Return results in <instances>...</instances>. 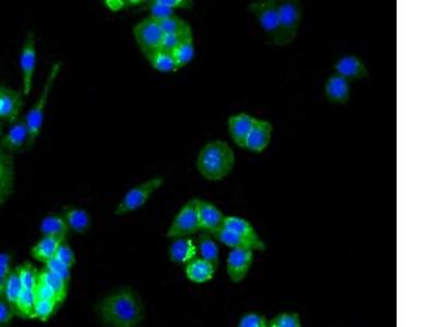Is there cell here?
Wrapping results in <instances>:
<instances>
[{"label":"cell","mask_w":437,"mask_h":327,"mask_svg":"<svg viewBox=\"0 0 437 327\" xmlns=\"http://www.w3.org/2000/svg\"><path fill=\"white\" fill-rule=\"evenodd\" d=\"M144 310L135 290L124 287L106 296L98 313L105 327H137L144 319Z\"/></svg>","instance_id":"1"},{"label":"cell","mask_w":437,"mask_h":327,"mask_svg":"<svg viewBox=\"0 0 437 327\" xmlns=\"http://www.w3.org/2000/svg\"><path fill=\"white\" fill-rule=\"evenodd\" d=\"M235 154L230 145L223 141H212L200 150L197 168L202 177L209 182H218L233 170Z\"/></svg>","instance_id":"2"},{"label":"cell","mask_w":437,"mask_h":327,"mask_svg":"<svg viewBox=\"0 0 437 327\" xmlns=\"http://www.w3.org/2000/svg\"><path fill=\"white\" fill-rule=\"evenodd\" d=\"M302 19V6L296 0L279 1V29L274 43L286 46L296 39Z\"/></svg>","instance_id":"3"},{"label":"cell","mask_w":437,"mask_h":327,"mask_svg":"<svg viewBox=\"0 0 437 327\" xmlns=\"http://www.w3.org/2000/svg\"><path fill=\"white\" fill-rule=\"evenodd\" d=\"M60 67L62 64L57 62L52 67L51 71L48 73L47 80H46L45 85H44L43 91H42L41 96H40L39 100L36 102L35 105L29 110L27 116H25V124H27L28 131H29V141H28V145H32L35 141L36 138L39 136L40 132H41L42 126H43L44 121V112H45L46 104H47V98L49 93H51L52 88H53L54 82H55L56 78L59 74Z\"/></svg>","instance_id":"4"},{"label":"cell","mask_w":437,"mask_h":327,"mask_svg":"<svg viewBox=\"0 0 437 327\" xmlns=\"http://www.w3.org/2000/svg\"><path fill=\"white\" fill-rule=\"evenodd\" d=\"M198 200L192 198L178 212L174 218L171 227L168 228V237L172 239L186 238L199 232L200 225L198 218Z\"/></svg>","instance_id":"5"},{"label":"cell","mask_w":437,"mask_h":327,"mask_svg":"<svg viewBox=\"0 0 437 327\" xmlns=\"http://www.w3.org/2000/svg\"><path fill=\"white\" fill-rule=\"evenodd\" d=\"M134 36L146 58L161 49L164 33L159 22L151 17L146 18L134 28Z\"/></svg>","instance_id":"6"},{"label":"cell","mask_w":437,"mask_h":327,"mask_svg":"<svg viewBox=\"0 0 437 327\" xmlns=\"http://www.w3.org/2000/svg\"><path fill=\"white\" fill-rule=\"evenodd\" d=\"M162 184H163L162 178H153L135 188L130 189L116 208V215H124V214L141 208L144 204L147 203L152 194H154L162 186Z\"/></svg>","instance_id":"7"},{"label":"cell","mask_w":437,"mask_h":327,"mask_svg":"<svg viewBox=\"0 0 437 327\" xmlns=\"http://www.w3.org/2000/svg\"><path fill=\"white\" fill-rule=\"evenodd\" d=\"M250 8L262 29L274 42L279 29L278 0H258L250 4Z\"/></svg>","instance_id":"8"},{"label":"cell","mask_w":437,"mask_h":327,"mask_svg":"<svg viewBox=\"0 0 437 327\" xmlns=\"http://www.w3.org/2000/svg\"><path fill=\"white\" fill-rule=\"evenodd\" d=\"M255 252L247 249H231L226 258V273L232 282L238 284L245 280L252 263Z\"/></svg>","instance_id":"9"},{"label":"cell","mask_w":437,"mask_h":327,"mask_svg":"<svg viewBox=\"0 0 437 327\" xmlns=\"http://www.w3.org/2000/svg\"><path fill=\"white\" fill-rule=\"evenodd\" d=\"M36 68V49L33 33L28 34L20 54V69L23 82V95H29L33 85Z\"/></svg>","instance_id":"10"},{"label":"cell","mask_w":437,"mask_h":327,"mask_svg":"<svg viewBox=\"0 0 437 327\" xmlns=\"http://www.w3.org/2000/svg\"><path fill=\"white\" fill-rule=\"evenodd\" d=\"M15 162L11 153L0 148V208L9 200L15 190Z\"/></svg>","instance_id":"11"},{"label":"cell","mask_w":437,"mask_h":327,"mask_svg":"<svg viewBox=\"0 0 437 327\" xmlns=\"http://www.w3.org/2000/svg\"><path fill=\"white\" fill-rule=\"evenodd\" d=\"M197 208L200 230L212 234L221 230L226 216L214 204L207 201L198 200Z\"/></svg>","instance_id":"12"},{"label":"cell","mask_w":437,"mask_h":327,"mask_svg":"<svg viewBox=\"0 0 437 327\" xmlns=\"http://www.w3.org/2000/svg\"><path fill=\"white\" fill-rule=\"evenodd\" d=\"M23 106L22 94L15 90L0 85V118L16 122Z\"/></svg>","instance_id":"13"},{"label":"cell","mask_w":437,"mask_h":327,"mask_svg":"<svg viewBox=\"0 0 437 327\" xmlns=\"http://www.w3.org/2000/svg\"><path fill=\"white\" fill-rule=\"evenodd\" d=\"M272 124L267 120L256 119L247 139L245 142V148L255 153H262L269 145L272 136Z\"/></svg>","instance_id":"14"},{"label":"cell","mask_w":437,"mask_h":327,"mask_svg":"<svg viewBox=\"0 0 437 327\" xmlns=\"http://www.w3.org/2000/svg\"><path fill=\"white\" fill-rule=\"evenodd\" d=\"M257 118L247 115V114H238L231 116L228 119V131L234 143L240 148H245L246 139L252 130V126Z\"/></svg>","instance_id":"15"},{"label":"cell","mask_w":437,"mask_h":327,"mask_svg":"<svg viewBox=\"0 0 437 327\" xmlns=\"http://www.w3.org/2000/svg\"><path fill=\"white\" fill-rule=\"evenodd\" d=\"M29 141V131H28L25 121L15 122V124L8 130L7 133L0 139V148L12 153L13 150H20L22 146Z\"/></svg>","instance_id":"16"},{"label":"cell","mask_w":437,"mask_h":327,"mask_svg":"<svg viewBox=\"0 0 437 327\" xmlns=\"http://www.w3.org/2000/svg\"><path fill=\"white\" fill-rule=\"evenodd\" d=\"M214 238L223 244L224 246H228L231 249H247V250L264 251L266 249V244H258V242H252L250 239L235 232H230V230H218V232H214L211 234Z\"/></svg>","instance_id":"17"},{"label":"cell","mask_w":437,"mask_h":327,"mask_svg":"<svg viewBox=\"0 0 437 327\" xmlns=\"http://www.w3.org/2000/svg\"><path fill=\"white\" fill-rule=\"evenodd\" d=\"M216 268L208 261L196 258L185 266L186 278L195 284H204L214 278Z\"/></svg>","instance_id":"18"},{"label":"cell","mask_w":437,"mask_h":327,"mask_svg":"<svg viewBox=\"0 0 437 327\" xmlns=\"http://www.w3.org/2000/svg\"><path fill=\"white\" fill-rule=\"evenodd\" d=\"M338 76L346 80L364 79L368 77V70L356 56H346L340 58L336 64Z\"/></svg>","instance_id":"19"},{"label":"cell","mask_w":437,"mask_h":327,"mask_svg":"<svg viewBox=\"0 0 437 327\" xmlns=\"http://www.w3.org/2000/svg\"><path fill=\"white\" fill-rule=\"evenodd\" d=\"M197 244L188 237L175 239L170 246V258L176 264L186 266L190 261L197 258Z\"/></svg>","instance_id":"20"},{"label":"cell","mask_w":437,"mask_h":327,"mask_svg":"<svg viewBox=\"0 0 437 327\" xmlns=\"http://www.w3.org/2000/svg\"><path fill=\"white\" fill-rule=\"evenodd\" d=\"M325 94L327 100L334 104H346L350 97V86L348 80L340 77L338 74L332 76L327 80L325 86Z\"/></svg>","instance_id":"21"},{"label":"cell","mask_w":437,"mask_h":327,"mask_svg":"<svg viewBox=\"0 0 437 327\" xmlns=\"http://www.w3.org/2000/svg\"><path fill=\"white\" fill-rule=\"evenodd\" d=\"M65 239L56 237H43L33 248L31 249V256L39 262L45 264L48 261L55 258L56 252Z\"/></svg>","instance_id":"22"},{"label":"cell","mask_w":437,"mask_h":327,"mask_svg":"<svg viewBox=\"0 0 437 327\" xmlns=\"http://www.w3.org/2000/svg\"><path fill=\"white\" fill-rule=\"evenodd\" d=\"M222 228L245 237L252 242H258V244L264 242L255 230L254 226L244 218H238V216H226Z\"/></svg>","instance_id":"23"},{"label":"cell","mask_w":437,"mask_h":327,"mask_svg":"<svg viewBox=\"0 0 437 327\" xmlns=\"http://www.w3.org/2000/svg\"><path fill=\"white\" fill-rule=\"evenodd\" d=\"M41 232L43 237H56L66 239L69 227L64 216L48 215L42 220Z\"/></svg>","instance_id":"24"},{"label":"cell","mask_w":437,"mask_h":327,"mask_svg":"<svg viewBox=\"0 0 437 327\" xmlns=\"http://www.w3.org/2000/svg\"><path fill=\"white\" fill-rule=\"evenodd\" d=\"M64 218L67 222L69 230L83 234L90 227V216L87 212L81 208H69L64 213Z\"/></svg>","instance_id":"25"},{"label":"cell","mask_w":437,"mask_h":327,"mask_svg":"<svg viewBox=\"0 0 437 327\" xmlns=\"http://www.w3.org/2000/svg\"><path fill=\"white\" fill-rule=\"evenodd\" d=\"M197 250L202 260L208 261L211 263L212 266L218 268L220 252H218V244L214 242L211 234L207 232L200 234L198 238Z\"/></svg>","instance_id":"26"},{"label":"cell","mask_w":437,"mask_h":327,"mask_svg":"<svg viewBox=\"0 0 437 327\" xmlns=\"http://www.w3.org/2000/svg\"><path fill=\"white\" fill-rule=\"evenodd\" d=\"M172 55L175 59L178 69L185 67L192 61V58L195 56V45H194L192 33L186 36L185 39L180 42V45L172 52Z\"/></svg>","instance_id":"27"},{"label":"cell","mask_w":437,"mask_h":327,"mask_svg":"<svg viewBox=\"0 0 437 327\" xmlns=\"http://www.w3.org/2000/svg\"><path fill=\"white\" fill-rule=\"evenodd\" d=\"M39 283L46 285L49 288L53 289L54 292L57 295L58 298L62 302H64L68 294V283L62 278H57L53 273L43 268L41 272H39Z\"/></svg>","instance_id":"28"},{"label":"cell","mask_w":437,"mask_h":327,"mask_svg":"<svg viewBox=\"0 0 437 327\" xmlns=\"http://www.w3.org/2000/svg\"><path fill=\"white\" fill-rule=\"evenodd\" d=\"M147 59L149 60L152 67L158 71L175 72L178 70L175 59L170 52L162 49L158 50V52L147 57Z\"/></svg>","instance_id":"29"},{"label":"cell","mask_w":437,"mask_h":327,"mask_svg":"<svg viewBox=\"0 0 437 327\" xmlns=\"http://www.w3.org/2000/svg\"><path fill=\"white\" fill-rule=\"evenodd\" d=\"M22 290H23V288H22L21 282H20L19 276H18L17 270L15 268L8 275L3 295L5 300L7 301L12 308L15 309L16 304H17Z\"/></svg>","instance_id":"30"},{"label":"cell","mask_w":437,"mask_h":327,"mask_svg":"<svg viewBox=\"0 0 437 327\" xmlns=\"http://www.w3.org/2000/svg\"><path fill=\"white\" fill-rule=\"evenodd\" d=\"M34 290L23 289L17 304H16V314L22 319H34V304H35Z\"/></svg>","instance_id":"31"},{"label":"cell","mask_w":437,"mask_h":327,"mask_svg":"<svg viewBox=\"0 0 437 327\" xmlns=\"http://www.w3.org/2000/svg\"><path fill=\"white\" fill-rule=\"evenodd\" d=\"M16 270H17L18 276H19L20 282H21L22 288L34 290L36 285H37V280H39V272L32 266L31 263H23L22 266H18Z\"/></svg>","instance_id":"32"},{"label":"cell","mask_w":437,"mask_h":327,"mask_svg":"<svg viewBox=\"0 0 437 327\" xmlns=\"http://www.w3.org/2000/svg\"><path fill=\"white\" fill-rule=\"evenodd\" d=\"M58 306L59 304L54 300L36 299L35 304H34V319L46 322L54 316Z\"/></svg>","instance_id":"33"},{"label":"cell","mask_w":437,"mask_h":327,"mask_svg":"<svg viewBox=\"0 0 437 327\" xmlns=\"http://www.w3.org/2000/svg\"><path fill=\"white\" fill-rule=\"evenodd\" d=\"M158 22H159L160 27H161L164 34L185 33V32L192 30L190 24L185 20L180 19V17H176V16Z\"/></svg>","instance_id":"34"},{"label":"cell","mask_w":437,"mask_h":327,"mask_svg":"<svg viewBox=\"0 0 437 327\" xmlns=\"http://www.w3.org/2000/svg\"><path fill=\"white\" fill-rule=\"evenodd\" d=\"M269 327H303V325L298 313L284 312L269 321Z\"/></svg>","instance_id":"35"},{"label":"cell","mask_w":437,"mask_h":327,"mask_svg":"<svg viewBox=\"0 0 437 327\" xmlns=\"http://www.w3.org/2000/svg\"><path fill=\"white\" fill-rule=\"evenodd\" d=\"M238 327H269V320L260 313H246L240 316Z\"/></svg>","instance_id":"36"},{"label":"cell","mask_w":437,"mask_h":327,"mask_svg":"<svg viewBox=\"0 0 437 327\" xmlns=\"http://www.w3.org/2000/svg\"><path fill=\"white\" fill-rule=\"evenodd\" d=\"M46 270L53 273L57 278H62L65 282L69 283L70 276H71V268H68L67 266L59 262L56 258H52L45 263Z\"/></svg>","instance_id":"37"},{"label":"cell","mask_w":437,"mask_h":327,"mask_svg":"<svg viewBox=\"0 0 437 327\" xmlns=\"http://www.w3.org/2000/svg\"><path fill=\"white\" fill-rule=\"evenodd\" d=\"M55 258H57L59 262H62L63 264H65V266H67L68 268H71L72 266H75V254H74L72 249L70 248L69 244H66V242H64L63 244H60L57 252H56Z\"/></svg>","instance_id":"38"},{"label":"cell","mask_w":437,"mask_h":327,"mask_svg":"<svg viewBox=\"0 0 437 327\" xmlns=\"http://www.w3.org/2000/svg\"><path fill=\"white\" fill-rule=\"evenodd\" d=\"M192 34V30L188 32H185V33H180V34H164L163 41H162V50H165V52H170L172 53L178 45H180V42L183 41L185 39L186 36Z\"/></svg>","instance_id":"39"},{"label":"cell","mask_w":437,"mask_h":327,"mask_svg":"<svg viewBox=\"0 0 437 327\" xmlns=\"http://www.w3.org/2000/svg\"><path fill=\"white\" fill-rule=\"evenodd\" d=\"M16 316L15 309L8 304L4 297H0V327H9Z\"/></svg>","instance_id":"40"},{"label":"cell","mask_w":437,"mask_h":327,"mask_svg":"<svg viewBox=\"0 0 437 327\" xmlns=\"http://www.w3.org/2000/svg\"><path fill=\"white\" fill-rule=\"evenodd\" d=\"M149 4L150 17L152 19L156 20V21H161V20L168 19V18L175 16L174 15L173 10L159 5V4L156 3V0L149 1Z\"/></svg>","instance_id":"41"},{"label":"cell","mask_w":437,"mask_h":327,"mask_svg":"<svg viewBox=\"0 0 437 327\" xmlns=\"http://www.w3.org/2000/svg\"><path fill=\"white\" fill-rule=\"evenodd\" d=\"M34 295H35L36 299H41V300H54L58 304H63L62 301L58 298L56 292L53 289L46 286V285L42 284V283L37 282L35 288H34Z\"/></svg>","instance_id":"42"},{"label":"cell","mask_w":437,"mask_h":327,"mask_svg":"<svg viewBox=\"0 0 437 327\" xmlns=\"http://www.w3.org/2000/svg\"><path fill=\"white\" fill-rule=\"evenodd\" d=\"M156 3L168 9H190L194 7V1L192 0H156Z\"/></svg>","instance_id":"43"},{"label":"cell","mask_w":437,"mask_h":327,"mask_svg":"<svg viewBox=\"0 0 437 327\" xmlns=\"http://www.w3.org/2000/svg\"><path fill=\"white\" fill-rule=\"evenodd\" d=\"M106 5L111 8L114 11L117 10L125 9V8L132 7V6L140 5V4H146V1H137V0H111V1H105Z\"/></svg>","instance_id":"44"},{"label":"cell","mask_w":437,"mask_h":327,"mask_svg":"<svg viewBox=\"0 0 437 327\" xmlns=\"http://www.w3.org/2000/svg\"><path fill=\"white\" fill-rule=\"evenodd\" d=\"M11 270V258L9 254H0V274L8 278Z\"/></svg>","instance_id":"45"},{"label":"cell","mask_w":437,"mask_h":327,"mask_svg":"<svg viewBox=\"0 0 437 327\" xmlns=\"http://www.w3.org/2000/svg\"><path fill=\"white\" fill-rule=\"evenodd\" d=\"M6 280H7V278H5V276H3V275L0 274V297H3L4 289H5Z\"/></svg>","instance_id":"46"},{"label":"cell","mask_w":437,"mask_h":327,"mask_svg":"<svg viewBox=\"0 0 437 327\" xmlns=\"http://www.w3.org/2000/svg\"><path fill=\"white\" fill-rule=\"evenodd\" d=\"M4 124L3 121H0V136H3Z\"/></svg>","instance_id":"47"}]
</instances>
